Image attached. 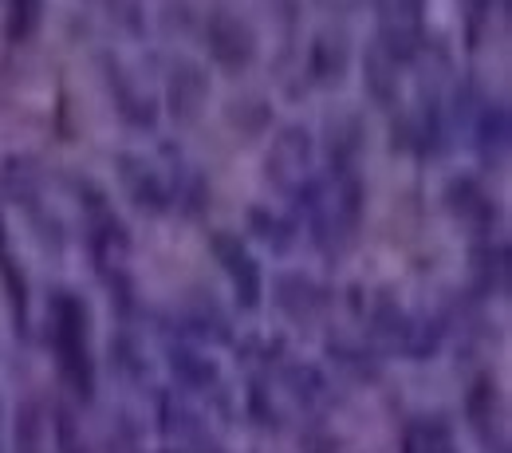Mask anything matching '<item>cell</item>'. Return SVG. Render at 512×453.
<instances>
[{
  "label": "cell",
  "instance_id": "6da1fadb",
  "mask_svg": "<svg viewBox=\"0 0 512 453\" xmlns=\"http://www.w3.org/2000/svg\"><path fill=\"white\" fill-rule=\"evenodd\" d=\"M213 40H217L221 56H229V52H245L249 56V32L233 16H213Z\"/></svg>",
  "mask_w": 512,
  "mask_h": 453
},
{
  "label": "cell",
  "instance_id": "7a4b0ae2",
  "mask_svg": "<svg viewBox=\"0 0 512 453\" xmlns=\"http://www.w3.org/2000/svg\"><path fill=\"white\" fill-rule=\"evenodd\" d=\"M8 20H12V32H16V24H20V32H28L32 24H36V16H40V0H8Z\"/></svg>",
  "mask_w": 512,
  "mask_h": 453
}]
</instances>
